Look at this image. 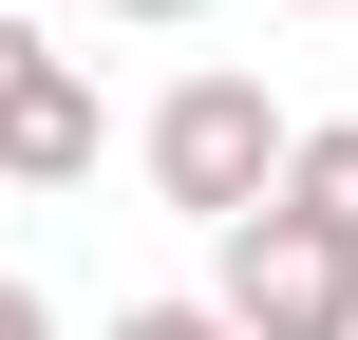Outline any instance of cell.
I'll use <instances>...</instances> for the list:
<instances>
[{"mask_svg":"<svg viewBox=\"0 0 358 340\" xmlns=\"http://www.w3.org/2000/svg\"><path fill=\"white\" fill-rule=\"evenodd\" d=\"M302 19H340V0H302Z\"/></svg>","mask_w":358,"mask_h":340,"instance_id":"8","label":"cell"},{"mask_svg":"<svg viewBox=\"0 0 358 340\" xmlns=\"http://www.w3.org/2000/svg\"><path fill=\"white\" fill-rule=\"evenodd\" d=\"M113 19H208V0H113Z\"/></svg>","mask_w":358,"mask_h":340,"instance_id":"7","label":"cell"},{"mask_svg":"<svg viewBox=\"0 0 358 340\" xmlns=\"http://www.w3.org/2000/svg\"><path fill=\"white\" fill-rule=\"evenodd\" d=\"M245 340H358V246H321L302 208H264V227H227V284H208Z\"/></svg>","mask_w":358,"mask_h":340,"instance_id":"2","label":"cell"},{"mask_svg":"<svg viewBox=\"0 0 358 340\" xmlns=\"http://www.w3.org/2000/svg\"><path fill=\"white\" fill-rule=\"evenodd\" d=\"M113 340H245V322H227V303H132Z\"/></svg>","mask_w":358,"mask_h":340,"instance_id":"5","label":"cell"},{"mask_svg":"<svg viewBox=\"0 0 358 340\" xmlns=\"http://www.w3.org/2000/svg\"><path fill=\"white\" fill-rule=\"evenodd\" d=\"M283 170H302V132L264 114V76H170V95H151V189H170L189 227H264Z\"/></svg>","mask_w":358,"mask_h":340,"instance_id":"1","label":"cell"},{"mask_svg":"<svg viewBox=\"0 0 358 340\" xmlns=\"http://www.w3.org/2000/svg\"><path fill=\"white\" fill-rule=\"evenodd\" d=\"M0 170H19V189H76V170H94V76H76V57H19V76H0Z\"/></svg>","mask_w":358,"mask_h":340,"instance_id":"3","label":"cell"},{"mask_svg":"<svg viewBox=\"0 0 358 340\" xmlns=\"http://www.w3.org/2000/svg\"><path fill=\"white\" fill-rule=\"evenodd\" d=\"M0 340H57V303H38V284H0Z\"/></svg>","mask_w":358,"mask_h":340,"instance_id":"6","label":"cell"},{"mask_svg":"<svg viewBox=\"0 0 358 340\" xmlns=\"http://www.w3.org/2000/svg\"><path fill=\"white\" fill-rule=\"evenodd\" d=\"M283 208H302L321 246H358V114H321V132H302V170H283Z\"/></svg>","mask_w":358,"mask_h":340,"instance_id":"4","label":"cell"}]
</instances>
